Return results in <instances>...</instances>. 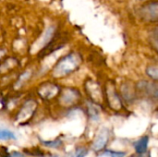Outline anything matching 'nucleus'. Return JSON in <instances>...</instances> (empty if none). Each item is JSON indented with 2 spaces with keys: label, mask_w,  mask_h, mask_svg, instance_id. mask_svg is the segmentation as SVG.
Returning a JSON list of instances; mask_svg holds the SVG:
<instances>
[{
  "label": "nucleus",
  "mask_w": 158,
  "mask_h": 157,
  "mask_svg": "<svg viewBox=\"0 0 158 157\" xmlns=\"http://www.w3.org/2000/svg\"><path fill=\"white\" fill-rule=\"evenodd\" d=\"M82 57L77 52L69 53L60 58L53 68V76L55 78L66 77L76 71L81 65Z\"/></svg>",
  "instance_id": "nucleus-1"
},
{
  "label": "nucleus",
  "mask_w": 158,
  "mask_h": 157,
  "mask_svg": "<svg viewBox=\"0 0 158 157\" xmlns=\"http://www.w3.org/2000/svg\"><path fill=\"white\" fill-rule=\"evenodd\" d=\"M140 16L143 20L156 22L158 19V3L156 0L144 4L140 8Z\"/></svg>",
  "instance_id": "nucleus-2"
},
{
  "label": "nucleus",
  "mask_w": 158,
  "mask_h": 157,
  "mask_svg": "<svg viewBox=\"0 0 158 157\" xmlns=\"http://www.w3.org/2000/svg\"><path fill=\"white\" fill-rule=\"evenodd\" d=\"M106 99H107V102H108L110 107L115 110H119L120 108H122V102H121L119 95L116 92L115 86H113V84L109 83L106 86Z\"/></svg>",
  "instance_id": "nucleus-3"
},
{
  "label": "nucleus",
  "mask_w": 158,
  "mask_h": 157,
  "mask_svg": "<svg viewBox=\"0 0 158 157\" xmlns=\"http://www.w3.org/2000/svg\"><path fill=\"white\" fill-rule=\"evenodd\" d=\"M59 93V88L57 85L51 83V82H44L43 83L39 89L38 93L43 99H51L55 96H56Z\"/></svg>",
  "instance_id": "nucleus-4"
},
{
  "label": "nucleus",
  "mask_w": 158,
  "mask_h": 157,
  "mask_svg": "<svg viewBox=\"0 0 158 157\" xmlns=\"http://www.w3.org/2000/svg\"><path fill=\"white\" fill-rule=\"evenodd\" d=\"M36 107H37V104L34 100H29L27 101L22 108L20 109L19 115H18V120L19 121H26L28 120L34 113V111L36 110Z\"/></svg>",
  "instance_id": "nucleus-5"
},
{
  "label": "nucleus",
  "mask_w": 158,
  "mask_h": 157,
  "mask_svg": "<svg viewBox=\"0 0 158 157\" xmlns=\"http://www.w3.org/2000/svg\"><path fill=\"white\" fill-rule=\"evenodd\" d=\"M79 98H80V93L77 90L68 88V89L63 90L61 93L60 101L64 105H71L75 104Z\"/></svg>",
  "instance_id": "nucleus-6"
},
{
  "label": "nucleus",
  "mask_w": 158,
  "mask_h": 157,
  "mask_svg": "<svg viewBox=\"0 0 158 157\" xmlns=\"http://www.w3.org/2000/svg\"><path fill=\"white\" fill-rule=\"evenodd\" d=\"M108 140H109V132L106 129H103L99 132L97 137L95 138V140L93 143V149L95 152L103 150L106 147Z\"/></svg>",
  "instance_id": "nucleus-7"
},
{
  "label": "nucleus",
  "mask_w": 158,
  "mask_h": 157,
  "mask_svg": "<svg viewBox=\"0 0 158 157\" xmlns=\"http://www.w3.org/2000/svg\"><path fill=\"white\" fill-rule=\"evenodd\" d=\"M86 91L94 102H100L102 99V92L100 86L93 81H87L85 84Z\"/></svg>",
  "instance_id": "nucleus-8"
},
{
  "label": "nucleus",
  "mask_w": 158,
  "mask_h": 157,
  "mask_svg": "<svg viewBox=\"0 0 158 157\" xmlns=\"http://www.w3.org/2000/svg\"><path fill=\"white\" fill-rule=\"evenodd\" d=\"M137 86L139 87L140 90L144 91L145 93H147L149 95L154 96L155 98L157 97L158 93V87L157 84L156 82H148V81H140Z\"/></svg>",
  "instance_id": "nucleus-9"
},
{
  "label": "nucleus",
  "mask_w": 158,
  "mask_h": 157,
  "mask_svg": "<svg viewBox=\"0 0 158 157\" xmlns=\"http://www.w3.org/2000/svg\"><path fill=\"white\" fill-rule=\"evenodd\" d=\"M121 93L127 102H131L135 98V89L131 83H124L121 86Z\"/></svg>",
  "instance_id": "nucleus-10"
},
{
  "label": "nucleus",
  "mask_w": 158,
  "mask_h": 157,
  "mask_svg": "<svg viewBox=\"0 0 158 157\" xmlns=\"http://www.w3.org/2000/svg\"><path fill=\"white\" fill-rule=\"evenodd\" d=\"M148 143H149V138L144 136L142 137L140 140H138L135 143H134V148L137 154L139 155H143L146 153L147 151V147H148Z\"/></svg>",
  "instance_id": "nucleus-11"
},
{
  "label": "nucleus",
  "mask_w": 158,
  "mask_h": 157,
  "mask_svg": "<svg viewBox=\"0 0 158 157\" xmlns=\"http://www.w3.org/2000/svg\"><path fill=\"white\" fill-rule=\"evenodd\" d=\"M146 74L149 78L156 81L158 80V68L156 65H149L146 68Z\"/></svg>",
  "instance_id": "nucleus-12"
},
{
  "label": "nucleus",
  "mask_w": 158,
  "mask_h": 157,
  "mask_svg": "<svg viewBox=\"0 0 158 157\" xmlns=\"http://www.w3.org/2000/svg\"><path fill=\"white\" fill-rule=\"evenodd\" d=\"M0 140L7 141V140H16L15 134L7 130H0Z\"/></svg>",
  "instance_id": "nucleus-13"
},
{
  "label": "nucleus",
  "mask_w": 158,
  "mask_h": 157,
  "mask_svg": "<svg viewBox=\"0 0 158 157\" xmlns=\"http://www.w3.org/2000/svg\"><path fill=\"white\" fill-rule=\"evenodd\" d=\"M44 145L49 148H54V149H58L59 147L62 146V142L59 139H56L55 141H48V142H43Z\"/></svg>",
  "instance_id": "nucleus-14"
},
{
  "label": "nucleus",
  "mask_w": 158,
  "mask_h": 157,
  "mask_svg": "<svg viewBox=\"0 0 158 157\" xmlns=\"http://www.w3.org/2000/svg\"><path fill=\"white\" fill-rule=\"evenodd\" d=\"M88 154V151L84 148H78L74 152L69 153L68 157H85Z\"/></svg>",
  "instance_id": "nucleus-15"
},
{
  "label": "nucleus",
  "mask_w": 158,
  "mask_h": 157,
  "mask_svg": "<svg viewBox=\"0 0 158 157\" xmlns=\"http://www.w3.org/2000/svg\"><path fill=\"white\" fill-rule=\"evenodd\" d=\"M106 155L109 157H125L126 154L124 152H115V151H106Z\"/></svg>",
  "instance_id": "nucleus-16"
},
{
  "label": "nucleus",
  "mask_w": 158,
  "mask_h": 157,
  "mask_svg": "<svg viewBox=\"0 0 158 157\" xmlns=\"http://www.w3.org/2000/svg\"><path fill=\"white\" fill-rule=\"evenodd\" d=\"M151 44L155 47V49H157V31H156V29L154 31L153 34H151Z\"/></svg>",
  "instance_id": "nucleus-17"
},
{
  "label": "nucleus",
  "mask_w": 158,
  "mask_h": 157,
  "mask_svg": "<svg viewBox=\"0 0 158 157\" xmlns=\"http://www.w3.org/2000/svg\"><path fill=\"white\" fill-rule=\"evenodd\" d=\"M7 157H25L22 154H20V153H19V152H12V153H10Z\"/></svg>",
  "instance_id": "nucleus-18"
},
{
  "label": "nucleus",
  "mask_w": 158,
  "mask_h": 157,
  "mask_svg": "<svg viewBox=\"0 0 158 157\" xmlns=\"http://www.w3.org/2000/svg\"><path fill=\"white\" fill-rule=\"evenodd\" d=\"M39 157H57L56 155H46L45 154H44V155H42L41 156Z\"/></svg>",
  "instance_id": "nucleus-19"
},
{
  "label": "nucleus",
  "mask_w": 158,
  "mask_h": 157,
  "mask_svg": "<svg viewBox=\"0 0 158 157\" xmlns=\"http://www.w3.org/2000/svg\"><path fill=\"white\" fill-rule=\"evenodd\" d=\"M3 55H4V51L0 49V58H1V56H2Z\"/></svg>",
  "instance_id": "nucleus-20"
},
{
  "label": "nucleus",
  "mask_w": 158,
  "mask_h": 157,
  "mask_svg": "<svg viewBox=\"0 0 158 157\" xmlns=\"http://www.w3.org/2000/svg\"><path fill=\"white\" fill-rule=\"evenodd\" d=\"M0 157H4V156H3V155H2L0 154Z\"/></svg>",
  "instance_id": "nucleus-21"
}]
</instances>
